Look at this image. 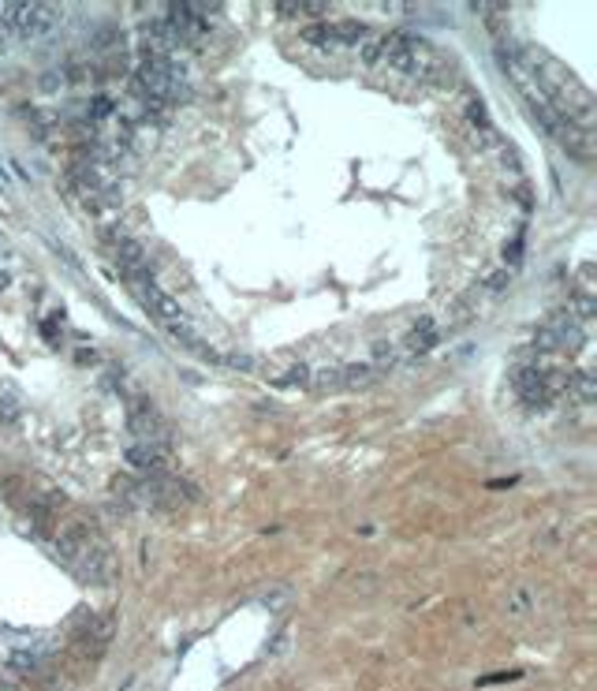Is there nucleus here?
Returning <instances> with one entry per match:
<instances>
[{
  "label": "nucleus",
  "instance_id": "obj_1",
  "mask_svg": "<svg viewBox=\"0 0 597 691\" xmlns=\"http://www.w3.org/2000/svg\"><path fill=\"white\" fill-rule=\"evenodd\" d=\"M0 19H4V31L31 41V38H41L57 27L60 12L53 4H4L0 8Z\"/></svg>",
  "mask_w": 597,
  "mask_h": 691
},
{
  "label": "nucleus",
  "instance_id": "obj_2",
  "mask_svg": "<svg viewBox=\"0 0 597 691\" xmlns=\"http://www.w3.org/2000/svg\"><path fill=\"white\" fill-rule=\"evenodd\" d=\"M512 389H515V397L527 408H545L553 400L557 389H567V378H557V374H549V370H541V366H519L512 374Z\"/></svg>",
  "mask_w": 597,
  "mask_h": 691
},
{
  "label": "nucleus",
  "instance_id": "obj_3",
  "mask_svg": "<svg viewBox=\"0 0 597 691\" xmlns=\"http://www.w3.org/2000/svg\"><path fill=\"white\" fill-rule=\"evenodd\" d=\"M45 658H49V651H41V647H12L4 654V665L12 673H19V677H31V673H38L45 665Z\"/></svg>",
  "mask_w": 597,
  "mask_h": 691
},
{
  "label": "nucleus",
  "instance_id": "obj_4",
  "mask_svg": "<svg viewBox=\"0 0 597 691\" xmlns=\"http://www.w3.org/2000/svg\"><path fill=\"white\" fill-rule=\"evenodd\" d=\"M281 15H298V19H317V15H329V4H281Z\"/></svg>",
  "mask_w": 597,
  "mask_h": 691
}]
</instances>
